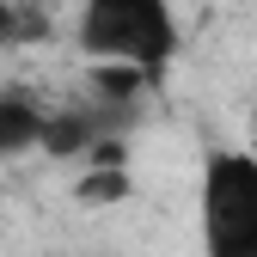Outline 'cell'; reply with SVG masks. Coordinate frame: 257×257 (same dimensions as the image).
<instances>
[{"instance_id":"cell-1","label":"cell","mask_w":257,"mask_h":257,"mask_svg":"<svg viewBox=\"0 0 257 257\" xmlns=\"http://www.w3.org/2000/svg\"><path fill=\"white\" fill-rule=\"evenodd\" d=\"M196 233H202V257H257V153L251 147H214L202 159Z\"/></svg>"},{"instance_id":"cell-4","label":"cell","mask_w":257,"mask_h":257,"mask_svg":"<svg viewBox=\"0 0 257 257\" xmlns=\"http://www.w3.org/2000/svg\"><path fill=\"white\" fill-rule=\"evenodd\" d=\"M49 37H55V0H0V49H25Z\"/></svg>"},{"instance_id":"cell-3","label":"cell","mask_w":257,"mask_h":257,"mask_svg":"<svg viewBox=\"0 0 257 257\" xmlns=\"http://www.w3.org/2000/svg\"><path fill=\"white\" fill-rule=\"evenodd\" d=\"M43 128H49L43 104H31L25 92H0V159H19L31 147H43Z\"/></svg>"},{"instance_id":"cell-6","label":"cell","mask_w":257,"mask_h":257,"mask_svg":"<svg viewBox=\"0 0 257 257\" xmlns=\"http://www.w3.org/2000/svg\"><path fill=\"white\" fill-rule=\"evenodd\" d=\"M251 153H257V110H251Z\"/></svg>"},{"instance_id":"cell-5","label":"cell","mask_w":257,"mask_h":257,"mask_svg":"<svg viewBox=\"0 0 257 257\" xmlns=\"http://www.w3.org/2000/svg\"><path fill=\"white\" fill-rule=\"evenodd\" d=\"M80 196H86V202H116V196H128V178H122L116 166H98L92 178H80Z\"/></svg>"},{"instance_id":"cell-2","label":"cell","mask_w":257,"mask_h":257,"mask_svg":"<svg viewBox=\"0 0 257 257\" xmlns=\"http://www.w3.org/2000/svg\"><path fill=\"white\" fill-rule=\"evenodd\" d=\"M80 49L92 61H135L153 80L178 55L172 0H80Z\"/></svg>"}]
</instances>
